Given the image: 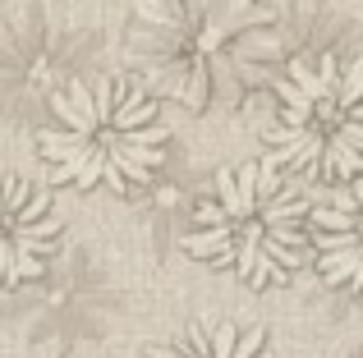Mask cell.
Returning a JSON list of instances; mask_svg holds the SVG:
<instances>
[{"instance_id":"6da1fadb","label":"cell","mask_w":363,"mask_h":358,"mask_svg":"<svg viewBox=\"0 0 363 358\" xmlns=\"http://www.w3.org/2000/svg\"><path fill=\"white\" fill-rule=\"evenodd\" d=\"M42 161L55 184L133 193L166 166L170 125L161 106L129 74H92L51 92Z\"/></svg>"},{"instance_id":"7a4b0ae2","label":"cell","mask_w":363,"mask_h":358,"mask_svg":"<svg viewBox=\"0 0 363 358\" xmlns=\"http://www.w3.org/2000/svg\"><path fill=\"white\" fill-rule=\"evenodd\" d=\"M308 202L313 197L294 188L272 156L225 166L194 207V225L179 243L189 258L235 271L253 289L281 285L313 258Z\"/></svg>"},{"instance_id":"8992f818","label":"cell","mask_w":363,"mask_h":358,"mask_svg":"<svg viewBox=\"0 0 363 358\" xmlns=\"http://www.w3.org/2000/svg\"><path fill=\"white\" fill-rule=\"evenodd\" d=\"M308 197V248L318 276L336 289H363V175Z\"/></svg>"},{"instance_id":"52a82bcc","label":"cell","mask_w":363,"mask_h":358,"mask_svg":"<svg viewBox=\"0 0 363 358\" xmlns=\"http://www.w3.org/2000/svg\"><path fill=\"white\" fill-rule=\"evenodd\" d=\"M147 358H272V345L257 326H235L225 317H198L179 335L152 345Z\"/></svg>"},{"instance_id":"277c9868","label":"cell","mask_w":363,"mask_h":358,"mask_svg":"<svg viewBox=\"0 0 363 358\" xmlns=\"http://www.w3.org/2000/svg\"><path fill=\"white\" fill-rule=\"evenodd\" d=\"M276 23L262 0H133L129 55L152 97L207 106L225 51L248 28Z\"/></svg>"},{"instance_id":"3957f363","label":"cell","mask_w":363,"mask_h":358,"mask_svg":"<svg viewBox=\"0 0 363 358\" xmlns=\"http://www.w3.org/2000/svg\"><path fill=\"white\" fill-rule=\"evenodd\" d=\"M281 110L267 125L272 161L285 175L350 184L363 175V60L294 55L276 83Z\"/></svg>"},{"instance_id":"5b68a950","label":"cell","mask_w":363,"mask_h":358,"mask_svg":"<svg viewBox=\"0 0 363 358\" xmlns=\"http://www.w3.org/2000/svg\"><path fill=\"white\" fill-rule=\"evenodd\" d=\"M60 239L65 225L51 193L23 175H0V289L46 276Z\"/></svg>"}]
</instances>
